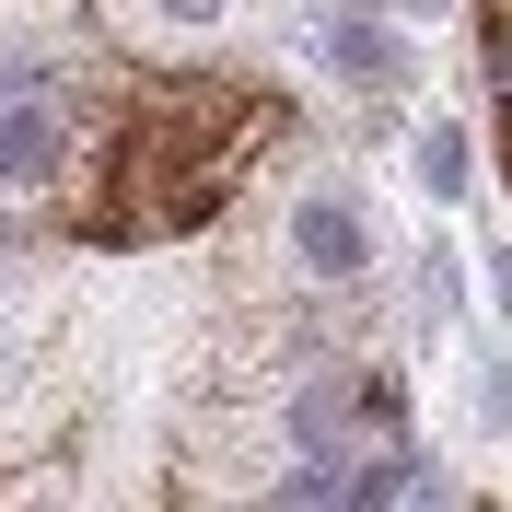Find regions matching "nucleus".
<instances>
[{
  "instance_id": "f257e3e1",
  "label": "nucleus",
  "mask_w": 512,
  "mask_h": 512,
  "mask_svg": "<svg viewBox=\"0 0 512 512\" xmlns=\"http://www.w3.org/2000/svg\"><path fill=\"white\" fill-rule=\"evenodd\" d=\"M291 128V105L268 82H233V70H152L140 94L117 105L105 152L82 163L70 187V233L82 245H163V233L222 222L233 187L256 175V152Z\"/></svg>"
},
{
  "instance_id": "f03ea898",
  "label": "nucleus",
  "mask_w": 512,
  "mask_h": 512,
  "mask_svg": "<svg viewBox=\"0 0 512 512\" xmlns=\"http://www.w3.org/2000/svg\"><path fill=\"white\" fill-rule=\"evenodd\" d=\"M47 175H59V105L12 82L0 94V187H47Z\"/></svg>"
},
{
  "instance_id": "7ed1b4c3",
  "label": "nucleus",
  "mask_w": 512,
  "mask_h": 512,
  "mask_svg": "<svg viewBox=\"0 0 512 512\" xmlns=\"http://www.w3.org/2000/svg\"><path fill=\"white\" fill-rule=\"evenodd\" d=\"M315 47H326V70H338V82H361V94H396V70H408V59H396V35H384L373 12H326Z\"/></svg>"
},
{
  "instance_id": "6e6552de",
  "label": "nucleus",
  "mask_w": 512,
  "mask_h": 512,
  "mask_svg": "<svg viewBox=\"0 0 512 512\" xmlns=\"http://www.w3.org/2000/svg\"><path fill=\"white\" fill-rule=\"evenodd\" d=\"M489 291H501V315H512V256H501V268H489Z\"/></svg>"
},
{
  "instance_id": "423d86ee",
  "label": "nucleus",
  "mask_w": 512,
  "mask_h": 512,
  "mask_svg": "<svg viewBox=\"0 0 512 512\" xmlns=\"http://www.w3.org/2000/svg\"><path fill=\"white\" fill-rule=\"evenodd\" d=\"M419 187H431V198H466V140H454V128L419 140Z\"/></svg>"
},
{
  "instance_id": "20e7f679",
  "label": "nucleus",
  "mask_w": 512,
  "mask_h": 512,
  "mask_svg": "<svg viewBox=\"0 0 512 512\" xmlns=\"http://www.w3.org/2000/svg\"><path fill=\"white\" fill-rule=\"evenodd\" d=\"M291 245H303V268H338V280H350L361 256H373V233H361V210H350V198H303Z\"/></svg>"
},
{
  "instance_id": "0eeeda50",
  "label": "nucleus",
  "mask_w": 512,
  "mask_h": 512,
  "mask_svg": "<svg viewBox=\"0 0 512 512\" xmlns=\"http://www.w3.org/2000/svg\"><path fill=\"white\" fill-rule=\"evenodd\" d=\"M163 12H175V24H210V12H222V0H163Z\"/></svg>"
},
{
  "instance_id": "1a4fd4ad",
  "label": "nucleus",
  "mask_w": 512,
  "mask_h": 512,
  "mask_svg": "<svg viewBox=\"0 0 512 512\" xmlns=\"http://www.w3.org/2000/svg\"><path fill=\"white\" fill-rule=\"evenodd\" d=\"M408 12H431V0H408Z\"/></svg>"
},
{
  "instance_id": "39448f33",
  "label": "nucleus",
  "mask_w": 512,
  "mask_h": 512,
  "mask_svg": "<svg viewBox=\"0 0 512 512\" xmlns=\"http://www.w3.org/2000/svg\"><path fill=\"white\" fill-rule=\"evenodd\" d=\"M478 59H489V105H501V187H512V0H478Z\"/></svg>"
}]
</instances>
